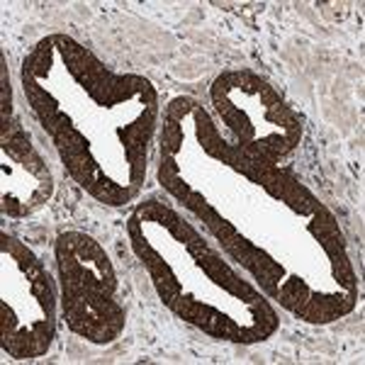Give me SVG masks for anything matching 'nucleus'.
Wrapping results in <instances>:
<instances>
[{
	"instance_id": "nucleus-3",
	"label": "nucleus",
	"mask_w": 365,
	"mask_h": 365,
	"mask_svg": "<svg viewBox=\"0 0 365 365\" xmlns=\"http://www.w3.org/2000/svg\"><path fill=\"white\" fill-rule=\"evenodd\" d=\"M56 336V299L51 278L37 256L3 234V351L32 361L51 349Z\"/></svg>"
},
{
	"instance_id": "nucleus-2",
	"label": "nucleus",
	"mask_w": 365,
	"mask_h": 365,
	"mask_svg": "<svg viewBox=\"0 0 365 365\" xmlns=\"http://www.w3.org/2000/svg\"><path fill=\"white\" fill-rule=\"evenodd\" d=\"M210 98L232 134L229 144L256 161L280 163L297 149L302 120L282 103L273 86L249 73H225L212 83Z\"/></svg>"
},
{
	"instance_id": "nucleus-4",
	"label": "nucleus",
	"mask_w": 365,
	"mask_h": 365,
	"mask_svg": "<svg viewBox=\"0 0 365 365\" xmlns=\"http://www.w3.org/2000/svg\"><path fill=\"white\" fill-rule=\"evenodd\" d=\"M3 215L27 217L49 202L54 180L29 134L13 117L3 120Z\"/></svg>"
},
{
	"instance_id": "nucleus-1",
	"label": "nucleus",
	"mask_w": 365,
	"mask_h": 365,
	"mask_svg": "<svg viewBox=\"0 0 365 365\" xmlns=\"http://www.w3.org/2000/svg\"><path fill=\"white\" fill-rule=\"evenodd\" d=\"M56 266L71 331L91 344H113L125 329L127 309L103 246L83 232H63L56 239Z\"/></svg>"
}]
</instances>
